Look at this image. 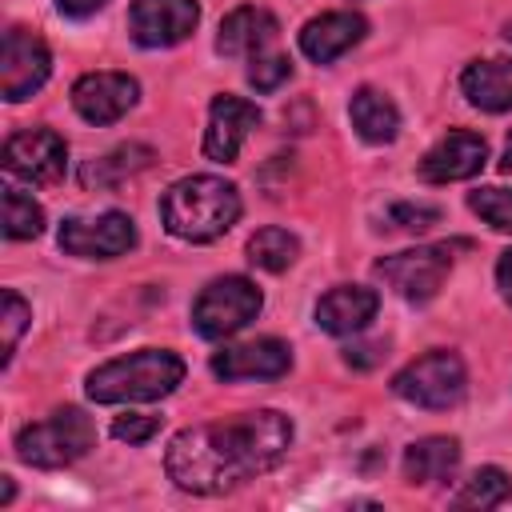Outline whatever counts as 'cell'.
<instances>
[{
	"label": "cell",
	"mask_w": 512,
	"mask_h": 512,
	"mask_svg": "<svg viewBox=\"0 0 512 512\" xmlns=\"http://www.w3.org/2000/svg\"><path fill=\"white\" fill-rule=\"evenodd\" d=\"M60 248L80 260H112L136 248V224L128 212L72 216L60 224Z\"/></svg>",
	"instance_id": "cell-8"
},
{
	"label": "cell",
	"mask_w": 512,
	"mask_h": 512,
	"mask_svg": "<svg viewBox=\"0 0 512 512\" xmlns=\"http://www.w3.org/2000/svg\"><path fill=\"white\" fill-rule=\"evenodd\" d=\"M28 320H32V308L12 292V288H4V316H0V324H4V364L12 360V352H16V344H20V332L28 328Z\"/></svg>",
	"instance_id": "cell-28"
},
{
	"label": "cell",
	"mask_w": 512,
	"mask_h": 512,
	"mask_svg": "<svg viewBox=\"0 0 512 512\" xmlns=\"http://www.w3.org/2000/svg\"><path fill=\"white\" fill-rule=\"evenodd\" d=\"M140 100V84L128 72H88L72 84V108L88 124H116Z\"/></svg>",
	"instance_id": "cell-12"
},
{
	"label": "cell",
	"mask_w": 512,
	"mask_h": 512,
	"mask_svg": "<svg viewBox=\"0 0 512 512\" xmlns=\"http://www.w3.org/2000/svg\"><path fill=\"white\" fill-rule=\"evenodd\" d=\"M160 220L176 240L208 244L240 220V192L224 176H184L160 196Z\"/></svg>",
	"instance_id": "cell-2"
},
{
	"label": "cell",
	"mask_w": 512,
	"mask_h": 512,
	"mask_svg": "<svg viewBox=\"0 0 512 512\" xmlns=\"http://www.w3.org/2000/svg\"><path fill=\"white\" fill-rule=\"evenodd\" d=\"M488 160V144L480 132H468V128H452L444 132L420 160V176L428 184H456V180H468L484 168Z\"/></svg>",
	"instance_id": "cell-14"
},
{
	"label": "cell",
	"mask_w": 512,
	"mask_h": 512,
	"mask_svg": "<svg viewBox=\"0 0 512 512\" xmlns=\"http://www.w3.org/2000/svg\"><path fill=\"white\" fill-rule=\"evenodd\" d=\"M292 368V348L276 336H260L236 348H220L212 356V372L220 380H276Z\"/></svg>",
	"instance_id": "cell-15"
},
{
	"label": "cell",
	"mask_w": 512,
	"mask_h": 512,
	"mask_svg": "<svg viewBox=\"0 0 512 512\" xmlns=\"http://www.w3.org/2000/svg\"><path fill=\"white\" fill-rule=\"evenodd\" d=\"M496 284H500V296L508 300V308H512V248L500 256V264H496Z\"/></svg>",
	"instance_id": "cell-31"
},
{
	"label": "cell",
	"mask_w": 512,
	"mask_h": 512,
	"mask_svg": "<svg viewBox=\"0 0 512 512\" xmlns=\"http://www.w3.org/2000/svg\"><path fill=\"white\" fill-rule=\"evenodd\" d=\"M64 164H68V144L52 128L16 132L4 144V172L16 176V180H24V184L48 188V184H56L64 176Z\"/></svg>",
	"instance_id": "cell-10"
},
{
	"label": "cell",
	"mask_w": 512,
	"mask_h": 512,
	"mask_svg": "<svg viewBox=\"0 0 512 512\" xmlns=\"http://www.w3.org/2000/svg\"><path fill=\"white\" fill-rule=\"evenodd\" d=\"M260 124V108L244 96H216L208 108V128H204V156L232 164L240 156V144L252 136V128Z\"/></svg>",
	"instance_id": "cell-13"
},
{
	"label": "cell",
	"mask_w": 512,
	"mask_h": 512,
	"mask_svg": "<svg viewBox=\"0 0 512 512\" xmlns=\"http://www.w3.org/2000/svg\"><path fill=\"white\" fill-rule=\"evenodd\" d=\"M288 444L292 420L276 408H260L236 420H212L176 432L164 468L176 488L192 496H220L272 472L288 456Z\"/></svg>",
	"instance_id": "cell-1"
},
{
	"label": "cell",
	"mask_w": 512,
	"mask_h": 512,
	"mask_svg": "<svg viewBox=\"0 0 512 512\" xmlns=\"http://www.w3.org/2000/svg\"><path fill=\"white\" fill-rule=\"evenodd\" d=\"M380 296L364 284H336L316 300V324L332 336H352L360 328H368V320L376 316Z\"/></svg>",
	"instance_id": "cell-17"
},
{
	"label": "cell",
	"mask_w": 512,
	"mask_h": 512,
	"mask_svg": "<svg viewBox=\"0 0 512 512\" xmlns=\"http://www.w3.org/2000/svg\"><path fill=\"white\" fill-rule=\"evenodd\" d=\"M460 88L472 108L480 112H508L512 108V56L496 60H476L464 68Z\"/></svg>",
	"instance_id": "cell-19"
},
{
	"label": "cell",
	"mask_w": 512,
	"mask_h": 512,
	"mask_svg": "<svg viewBox=\"0 0 512 512\" xmlns=\"http://www.w3.org/2000/svg\"><path fill=\"white\" fill-rule=\"evenodd\" d=\"M504 40H508V44H512V20H508V24H504Z\"/></svg>",
	"instance_id": "cell-34"
},
{
	"label": "cell",
	"mask_w": 512,
	"mask_h": 512,
	"mask_svg": "<svg viewBox=\"0 0 512 512\" xmlns=\"http://www.w3.org/2000/svg\"><path fill=\"white\" fill-rule=\"evenodd\" d=\"M468 208L496 232H512V188H476L468 196Z\"/></svg>",
	"instance_id": "cell-26"
},
{
	"label": "cell",
	"mask_w": 512,
	"mask_h": 512,
	"mask_svg": "<svg viewBox=\"0 0 512 512\" xmlns=\"http://www.w3.org/2000/svg\"><path fill=\"white\" fill-rule=\"evenodd\" d=\"M200 24L196 0H132L128 8V32L140 48H172L188 40Z\"/></svg>",
	"instance_id": "cell-11"
},
{
	"label": "cell",
	"mask_w": 512,
	"mask_h": 512,
	"mask_svg": "<svg viewBox=\"0 0 512 512\" xmlns=\"http://www.w3.org/2000/svg\"><path fill=\"white\" fill-rule=\"evenodd\" d=\"M352 128L368 140V144H392L400 132V108L380 92V88H356L352 104H348Z\"/></svg>",
	"instance_id": "cell-21"
},
{
	"label": "cell",
	"mask_w": 512,
	"mask_h": 512,
	"mask_svg": "<svg viewBox=\"0 0 512 512\" xmlns=\"http://www.w3.org/2000/svg\"><path fill=\"white\" fill-rule=\"evenodd\" d=\"M96 448V424L84 408H56L52 416L16 432V456L32 468H64Z\"/></svg>",
	"instance_id": "cell-4"
},
{
	"label": "cell",
	"mask_w": 512,
	"mask_h": 512,
	"mask_svg": "<svg viewBox=\"0 0 512 512\" xmlns=\"http://www.w3.org/2000/svg\"><path fill=\"white\" fill-rule=\"evenodd\" d=\"M296 256H300V240L288 228L268 224V228L252 232V240H248V260L256 268H264V272H284Z\"/></svg>",
	"instance_id": "cell-23"
},
{
	"label": "cell",
	"mask_w": 512,
	"mask_h": 512,
	"mask_svg": "<svg viewBox=\"0 0 512 512\" xmlns=\"http://www.w3.org/2000/svg\"><path fill=\"white\" fill-rule=\"evenodd\" d=\"M276 32H280V24H276V16H272L268 8L244 4V8H236V12H228V16L220 20L216 52H220V56H248V60H252V56H260V52L272 48Z\"/></svg>",
	"instance_id": "cell-18"
},
{
	"label": "cell",
	"mask_w": 512,
	"mask_h": 512,
	"mask_svg": "<svg viewBox=\"0 0 512 512\" xmlns=\"http://www.w3.org/2000/svg\"><path fill=\"white\" fill-rule=\"evenodd\" d=\"M260 288L248 276H216L192 304V328L204 340H228L260 316Z\"/></svg>",
	"instance_id": "cell-5"
},
{
	"label": "cell",
	"mask_w": 512,
	"mask_h": 512,
	"mask_svg": "<svg viewBox=\"0 0 512 512\" xmlns=\"http://www.w3.org/2000/svg\"><path fill=\"white\" fill-rule=\"evenodd\" d=\"M156 432H160V420H156V416H144V412H124V416L112 420V436H116L120 444H144V440H152Z\"/></svg>",
	"instance_id": "cell-30"
},
{
	"label": "cell",
	"mask_w": 512,
	"mask_h": 512,
	"mask_svg": "<svg viewBox=\"0 0 512 512\" xmlns=\"http://www.w3.org/2000/svg\"><path fill=\"white\" fill-rule=\"evenodd\" d=\"M16 488H12V476H0V504H12Z\"/></svg>",
	"instance_id": "cell-33"
},
{
	"label": "cell",
	"mask_w": 512,
	"mask_h": 512,
	"mask_svg": "<svg viewBox=\"0 0 512 512\" xmlns=\"http://www.w3.org/2000/svg\"><path fill=\"white\" fill-rule=\"evenodd\" d=\"M148 164H152V148H148V144H120V148H112V152L88 160V164L80 168V184H84V188H116V184H124L128 176L144 172Z\"/></svg>",
	"instance_id": "cell-22"
},
{
	"label": "cell",
	"mask_w": 512,
	"mask_h": 512,
	"mask_svg": "<svg viewBox=\"0 0 512 512\" xmlns=\"http://www.w3.org/2000/svg\"><path fill=\"white\" fill-rule=\"evenodd\" d=\"M184 380V360L168 348H140L128 356H116L88 372L84 392L96 404H148L176 392Z\"/></svg>",
	"instance_id": "cell-3"
},
{
	"label": "cell",
	"mask_w": 512,
	"mask_h": 512,
	"mask_svg": "<svg viewBox=\"0 0 512 512\" xmlns=\"http://www.w3.org/2000/svg\"><path fill=\"white\" fill-rule=\"evenodd\" d=\"M508 496H512L508 472L488 464V468H476V472H472V480L452 496V504H456V508H500Z\"/></svg>",
	"instance_id": "cell-24"
},
{
	"label": "cell",
	"mask_w": 512,
	"mask_h": 512,
	"mask_svg": "<svg viewBox=\"0 0 512 512\" xmlns=\"http://www.w3.org/2000/svg\"><path fill=\"white\" fill-rule=\"evenodd\" d=\"M376 280H384L396 296H404L408 304H424L440 292V284L452 272V248L448 244H420L396 256L376 260Z\"/></svg>",
	"instance_id": "cell-7"
},
{
	"label": "cell",
	"mask_w": 512,
	"mask_h": 512,
	"mask_svg": "<svg viewBox=\"0 0 512 512\" xmlns=\"http://www.w3.org/2000/svg\"><path fill=\"white\" fill-rule=\"evenodd\" d=\"M288 76H292V60L284 52H272L268 48V52H260V56L248 60V84L256 92H276Z\"/></svg>",
	"instance_id": "cell-27"
},
{
	"label": "cell",
	"mask_w": 512,
	"mask_h": 512,
	"mask_svg": "<svg viewBox=\"0 0 512 512\" xmlns=\"http://www.w3.org/2000/svg\"><path fill=\"white\" fill-rule=\"evenodd\" d=\"M48 72H52L48 44L28 28H8L0 48V96L8 104H20L36 88H44Z\"/></svg>",
	"instance_id": "cell-9"
},
{
	"label": "cell",
	"mask_w": 512,
	"mask_h": 512,
	"mask_svg": "<svg viewBox=\"0 0 512 512\" xmlns=\"http://www.w3.org/2000/svg\"><path fill=\"white\" fill-rule=\"evenodd\" d=\"M56 8L64 16H92L96 8H104V0H56Z\"/></svg>",
	"instance_id": "cell-32"
},
{
	"label": "cell",
	"mask_w": 512,
	"mask_h": 512,
	"mask_svg": "<svg viewBox=\"0 0 512 512\" xmlns=\"http://www.w3.org/2000/svg\"><path fill=\"white\" fill-rule=\"evenodd\" d=\"M368 32V20L360 12H320L300 28V52L312 64H332L348 48H356Z\"/></svg>",
	"instance_id": "cell-16"
},
{
	"label": "cell",
	"mask_w": 512,
	"mask_h": 512,
	"mask_svg": "<svg viewBox=\"0 0 512 512\" xmlns=\"http://www.w3.org/2000/svg\"><path fill=\"white\" fill-rule=\"evenodd\" d=\"M392 392L416 408H428V412H444V408H456L468 392V372H464V360L456 352H428L420 360H412L408 368H400L392 376Z\"/></svg>",
	"instance_id": "cell-6"
},
{
	"label": "cell",
	"mask_w": 512,
	"mask_h": 512,
	"mask_svg": "<svg viewBox=\"0 0 512 512\" xmlns=\"http://www.w3.org/2000/svg\"><path fill=\"white\" fill-rule=\"evenodd\" d=\"M384 220L396 232H424V228H432L440 220V208H432V204H392L384 212Z\"/></svg>",
	"instance_id": "cell-29"
},
{
	"label": "cell",
	"mask_w": 512,
	"mask_h": 512,
	"mask_svg": "<svg viewBox=\"0 0 512 512\" xmlns=\"http://www.w3.org/2000/svg\"><path fill=\"white\" fill-rule=\"evenodd\" d=\"M40 232H44V208L20 188H4V236L32 240Z\"/></svg>",
	"instance_id": "cell-25"
},
{
	"label": "cell",
	"mask_w": 512,
	"mask_h": 512,
	"mask_svg": "<svg viewBox=\"0 0 512 512\" xmlns=\"http://www.w3.org/2000/svg\"><path fill=\"white\" fill-rule=\"evenodd\" d=\"M460 464V440L456 436H424L408 444L404 452V480L408 484H440Z\"/></svg>",
	"instance_id": "cell-20"
}]
</instances>
